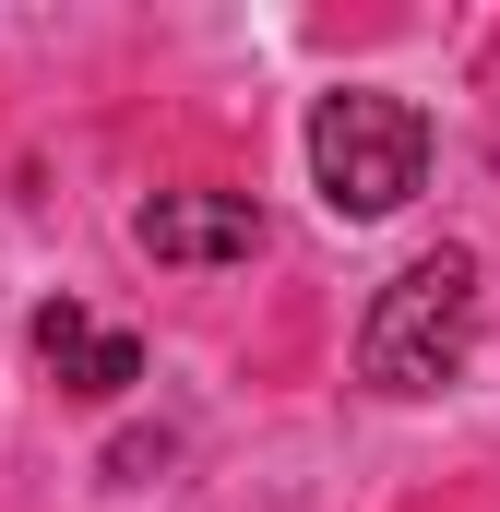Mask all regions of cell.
Wrapping results in <instances>:
<instances>
[{"instance_id":"6da1fadb","label":"cell","mask_w":500,"mask_h":512,"mask_svg":"<svg viewBox=\"0 0 500 512\" xmlns=\"http://www.w3.org/2000/svg\"><path fill=\"white\" fill-rule=\"evenodd\" d=\"M477 346V251H417L358 322V382L370 393H441Z\"/></svg>"},{"instance_id":"5b68a950","label":"cell","mask_w":500,"mask_h":512,"mask_svg":"<svg viewBox=\"0 0 500 512\" xmlns=\"http://www.w3.org/2000/svg\"><path fill=\"white\" fill-rule=\"evenodd\" d=\"M24 334H36V358H48V370H60V358H84V346H96V334H108V322H84V298H48V310H36V322H24Z\"/></svg>"},{"instance_id":"277c9868","label":"cell","mask_w":500,"mask_h":512,"mask_svg":"<svg viewBox=\"0 0 500 512\" xmlns=\"http://www.w3.org/2000/svg\"><path fill=\"white\" fill-rule=\"evenodd\" d=\"M131 382H143V346H131V334H96L84 358H60V393H72V405H120Z\"/></svg>"},{"instance_id":"7a4b0ae2","label":"cell","mask_w":500,"mask_h":512,"mask_svg":"<svg viewBox=\"0 0 500 512\" xmlns=\"http://www.w3.org/2000/svg\"><path fill=\"white\" fill-rule=\"evenodd\" d=\"M417 179H429V120H417L405 96H381V84H334V96L310 108V191H322L346 227L405 215Z\"/></svg>"},{"instance_id":"3957f363","label":"cell","mask_w":500,"mask_h":512,"mask_svg":"<svg viewBox=\"0 0 500 512\" xmlns=\"http://www.w3.org/2000/svg\"><path fill=\"white\" fill-rule=\"evenodd\" d=\"M131 239H143V262H167V274H215V262L262 251V203L250 191H155L131 215Z\"/></svg>"}]
</instances>
